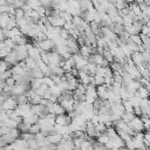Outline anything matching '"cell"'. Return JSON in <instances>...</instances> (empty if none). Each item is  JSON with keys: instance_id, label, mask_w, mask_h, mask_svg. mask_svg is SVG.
<instances>
[{"instance_id": "cell-3", "label": "cell", "mask_w": 150, "mask_h": 150, "mask_svg": "<svg viewBox=\"0 0 150 150\" xmlns=\"http://www.w3.org/2000/svg\"><path fill=\"white\" fill-rule=\"evenodd\" d=\"M123 105H124V109H125V112H134L135 108L132 105V103L130 101H125L123 102Z\"/></svg>"}, {"instance_id": "cell-6", "label": "cell", "mask_w": 150, "mask_h": 150, "mask_svg": "<svg viewBox=\"0 0 150 150\" xmlns=\"http://www.w3.org/2000/svg\"><path fill=\"white\" fill-rule=\"evenodd\" d=\"M146 69L150 71V62H149V63H146Z\"/></svg>"}, {"instance_id": "cell-4", "label": "cell", "mask_w": 150, "mask_h": 150, "mask_svg": "<svg viewBox=\"0 0 150 150\" xmlns=\"http://www.w3.org/2000/svg\"><path fill=\"white\" fill-rule=\"evenodd\" d=\"M137 46H142L143 43H142V39H141V34H136V35H132L131 38H130Z\"/></svg>"}, {"instance_id": "cell-1", "label": "cell", "mask_w": 150, "mask_h": 150, "mask_svg": "<svg viewBox=\"0 0 150 150\" xmlns=\"http://www.w3.org/2000/svg\"><path fill=\"white\" fill-rule=\"evenodd\" d=\"M131 60L134 61L135 66L144 64V59H143V55H142V53H139V52L132 53V55H131Z\"/></svg>"}, {"instance_id": "cell-2", "label": "cell", "mask_w": 150, "mask_h": 150, "mask_svg": "<svg viewBox=\"0 0 150 150\" xmlns=\"http://www.w3.org/2000/svg\"><path fill=\"white\" fill-rule=\"evenodd\" d=\"M30 73H32V76H33V79H43L45 76H43V73L41 71V69L38 67V68H35V69H33V70H30Z\"/></svg>"}, {"instance_id": "cell-5", "label": "cell", "mask_w": 150, "mask_h": 150, "mask_svg": "<svg viewBox=\"0 0 150 150\" xmlns=\"http://www.w3.org/2000/svg\"><path fill=\"white\" fill-rule=\"evenodd\" d=\"M149 33H150V28H149L146 25H144V26H143V28H142L141 34H142V35H146V36H148V35H149Z\"/></svg>"}]
</instances>
